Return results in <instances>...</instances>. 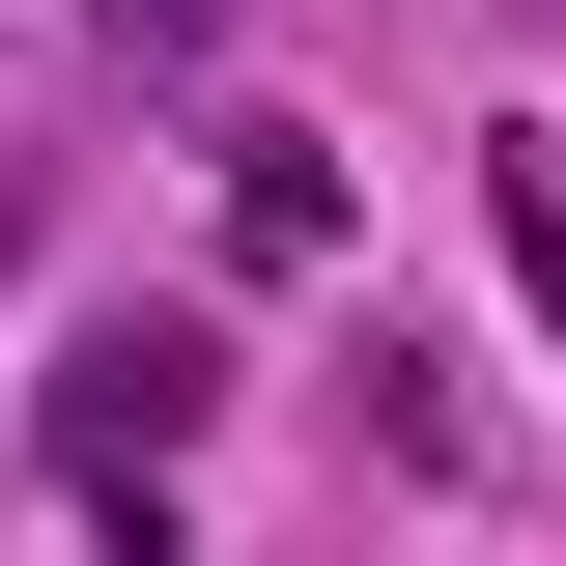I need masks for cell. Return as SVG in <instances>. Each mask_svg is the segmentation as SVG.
<instances>
[{
  "label": "cell",
  "instance_id": "3957f363",
  "mask_svg": "<svg viewBox=\"0 0 566 566\" xmlns=\"http://www.w3.org/2000/svg\"><path fill=\"white\" fill-rule=\"evenodd\" d=\"M114 57H227V0H114Z\"/></svg>",
  "mask_w": 566,
  "mask_h": 566
},
{
  "label": "cell",
  "instance_id": "6da1fadb",
  "mask_svg": "<svg viewBox=\"0 0 566 566\" xmlns=\"http://www.w3.org/2000/svg\"><path fill=\"white\" fill-rule=\"evenodd\" d=\"M199 397H227V340H199V312H85V340H57V482L114 510V538H170V453H199Z\"/></svg>",
  "mask_w": 566,
  "mask_h": 566
},
{
  "label": "cell",
  "instance_id": "7a4b0ae2",
  "mask_svg": "<svg viewBox=\"0 0 566 566\" xmlns=\"http://www.w3.org/2000/svg\"><path fill=\"white\" fill-rule=\"evenodd\" d=\"M227 255H340V142H312V114L227 142Z\"/></svg>",
  "mask_w": 566,
  "mask_h": 566
}]
</instances>
